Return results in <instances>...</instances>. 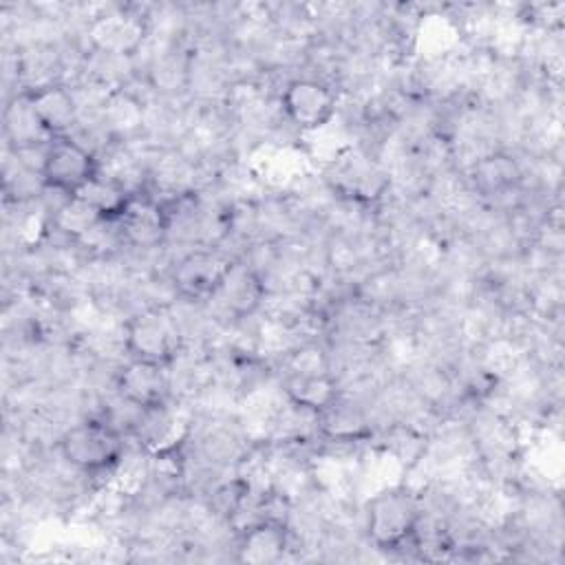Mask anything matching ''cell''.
Masks as SVG:
<instances>
[{"label": "cell", "mask_w": 565, "mask_h": 565, "mask_svg": "<svg viewBox=\"0 0 565 565\" xmlns=\"http://www.w3.org/2000/svg\"><path fill=\"white\" fill-rule=\"evenodd\" d=\"M523 166L519 157L503 148L477 154L466 168V183L481 199H503L523 185Z\"/></svg>", "instance_id": "11"}, {"label": "cell", "mask_w": 565, "mask_h": 565, "mask_svg": "<svg viewBox=\"0 0 565 565\" xmlns=\"http://www.w3.org/2000/svg\"><path fill=\"white\" fill-rule=\"evenodd\" d=\"M99 117L106 135L113 141H132L146 126L148 108L146 102L130 88L126 86H113L106 90L102 106H99Z\"/></svg>", "instance_id": "15"}, {"label": "cell", "mask_w": 565, "mask_h": 565, "mask_svg": "<svg viewBox=\"0 0 565 565\" xmlns=\"http://www.w3.org/2000/svg\"><path fill=\"white\" fill-rule=\"evenodd\" d=\"M344 388L331 366L322 369H285L280 377V397L294 408L318 415L331 406Z\"/></svg>", "instance_id": "12"}, {"label": "cell", "mask_w": 565, "mask_h": 565, "mask_svg": "<svg viewBox=\"0 0 565 565\" xmlns=\"http://www.w3.org/2000/svg\"><path fill=\"white\" fill-rule=\"evenodd\" d=\"M316 437L335 446H355L371 441L373 422L364 406L342 393L331 406L316 415Z\"/></svg>", "instance_id": "14"}, {"label": "cell", "mask_w": 565, "mask_h": 565, "mask_svg": "<svg viewBox=\"0 0 565 565\" xmlns=\"http://www.w3.org/2000/svg\"><path fill=\"white\" fill-rule=\"evenodd\" d=\"M232 258L214 245H194L170 267V287L185 302L212 300L232 269Z\"/></svg>", "instance_id": "6"}, {"label": "cell", "mask_w": 565, "mask_h": 565, "mask_svg": "<svg viewBox=\"0 0 565 565\" xmlns=\"http://www.w3.org/2000/svg\"><path fill=\"white\" fill-rule=\"evenodd\" d=\"M113 391L132 411H148L172 402V375L168 366L124 358L113 377Z\"/></svg>", "instance_id": "8"}, {"label": "cell", "mask_w": 565, "mask_h": 565, "mask_svg": "<svg viewBox=\"0 0 565 565\" xmlns=\"http://www.w3.org/2000/svg\"><path fill=\"white\" fill-rule=\"evenodd\" d=\"M22 90L26 93L31 110L49 139L75 135L82 106L71 84L64 79H53Z\"/></svg>", "instance_id": "10"}, {"label": "cell", "mask_w": 565, "mask_h": 565, "mask_svg": "<svg viewBox=\"0 0 565 565\" xmlns=\"http://www.w3.org/2000/svg\"><path fill=\"white\" fill-rule=\"evenodd\" d=\"M278 108L289 128L298 135L327 130L340 110V90L318 75L289 77L278 93Z\"/></svg>", "instance_id": "5"}, {"label": "cell", "mask_w": 565, "mask_h": 565, "mask_svg": "<svg viewBox=\"0 0 565 565\" xmlns=\"http://www.w3.org/2000/svg\"><path fill=\"white\" fill-rule=\"evenodd\" d=\"M102 170L104 161L95 148L75 135L53 137L42 150L38 181L46 192H55L60 199H68L82 192Z\"/></svg>", "instance_id": "4"}, {"label": "cell", "mask_w": 565, "mask_h": 565, "mask_svg": "<svg viewBox=\"0 0 565 565\" xmlns=\"http://www.w3.org/2000/svg\"><path fill=\"white\" fill-rule=\"evenodd\" d=\"M115 227L124 247L159 249L172 232V207L150 190H135Z\"/></svg>", "instance_id": "7"}, {"label": "cell", "mask_w": 565, "mask_h": 565, "mask_svg": "<svg viewBox=\"0 0 565 565\" xmlns=\"http://www.w3.org/2000/svg\"><path fill=\"white\" fill-rule=\"evenodd\" d=\"M146 33H148L146 18L130 13L126 9H115V11H108L106 15H95L88 26L93 49L110 57L135 55L141 49Z\"/></svg>", "instance_id": "13"}, {"label": "cell", "mask_w": 565, "mask_h": 565, "mask_svg": "<svg viewBox=\"0 0 565 565\" xmlns=\"http://www.w3.org/2000/svg\"><path fill=\"white\" fill-rule=\"evenodd\" d=\"M424 523V499L408 483H384L369 494L362 512L364 536L380 552L415 547Z\"/></svg>", "instance_id": "2"}, {"label": "cell", "mask_w": 565, "mask_h": 565, "mask_svg": "<svg viewBox=\"0 0 565 565\" xmlns=\"http://www.w3.org/2000/svg\"><path fill=\"white\" fill-rule=\"evenodd\" d=\"M185 329L170 305H146L119 324L124 358L154 362L172 369L185 349Z\"/></svg>", "instance_id": "3"}, {"label": "cell", "mask_w": 565, "mask_h": 565, "mask_svg": "<svg viewBox=\"0 0 565 565\" xmlns=\"http://www.w3.org/2000/svg\"><path fill=\"white\" fill-rule=\"evenodd\" d=\"M294 534L287 516L260 514L236 530V561L252 565H271L287 558Z\"/></svg>", "instance_id": "9"}, {"label": "cell", "mask_w": 565, "mask_h": 565, "mask_svg": "<svg viewBox=\"0 0 565 565\" xmlns=\"http://www.w3.org/2000/svg\"><path fill=\"white\" fill-rule=\"evenodd\" d=\"M55 450L73 472L110 481L130 448L126 428L102 415L66 426L55 439Z\"/></svg>", "instance_id": "1"}]
</instances>
